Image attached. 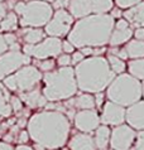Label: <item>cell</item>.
<instances>
[{
  "instance_id": "obj_23",
  "label": "cell",
  "mask_w": 144,
  "mask_h": 150,
  "mask_svg": "<svg viewBox=\"0 0 144 150\" xmlns=\"http://www.w3.org/2000/svg\"><path fill=\"white\" fill-rule=\"evenodd\" d=\"M23 38L27 42V44H37L44 39V32L38 28H31L24 29Z\"/></svg>"
},
{
  "instance_id": "obj_6",
  "label": "cell",
  "mask_w": 144,
  "mask_h": 150,
  "mask_svg": "<svg viewBox=\"0 0 144 150\" xmlns=\"http://www.w3.org/2000/svg\"><path fill=\"white\" fill-rule=\"evenodd\" d=\"M22 19H20V25L22 27H43L46 25L53 15L52 6L47 1L42 0H31L25 4Z\"/></svg>"
},
{
  "instance_id": "obj_20",
  "label": "cell",
  "mask_w": 144,
  "mask_h": 150,
  "mask_svg": "<svg viewBox=\"0 0 144 150\" xmlns=\"http://www.w3.org/2000/svg\"><path fill=\"white\" fill-rule=\"evenodd\" d=\"M133 35V30L130 28H125V29H113L111 35H110V44L111 45H120L125 42L130 40Z\"/></svg>"
},
{
  "instance_id": "obj_30",
  "label": "cell",
  "mask_w": 144,
  "mask_h": 150,
  "mask_svg": "<svg viewBox=\"0 0 144 150\" xmlns=\"http://www.w3.org/2000/svg\"><path fill=\"white\" fill-rule=\"evenodd\" d=\"M137 141H135V150H144V130H140L137 135Z\"/></svg>"
},
{
  "instance_id": "obj_9",
  "label": "cell",
  "mask_w": 144,
  "mask_h": 150,
  "mask_svg": "<svg viewBox=\"0 0 144 150\" xmlns=\"http://www.w3.org/2000/svg\"><path fill=\"white\" fill-rule=\"evenodd\" d=\"M62 52V42L51 37L46 38L37 44H25L24 45V54L33 56L37 59H47L49 57H58Z\"/></svg>"
},
{
  "instance_id": "obj_35",
  "label": "cell",
  "mask_w": 144,
  "mask_h": 150,
  "mask_svg": "<svg viewBox=\"0 0 144 150\" xmlns=\"http://www.w3.org/2000/svg\"><path fill=\"white\" fill-rule=\"evenodd\" d=\"M4 39H5L6 44H8V48L11 47L13 44L16 43V37H15L14 34H11V33H8V34L4 35Z\"/></svg>"
},
{
  "instance_id": "obj_42",
  "label": "cell",
  "mask_w": 144,
  "mask_h": 150,
  "mask_svg": "<svg viewBox=\"0 0 144 150\" xmlns=\"http://www.w3.org/2000/svg\"><path fill=\"white\" fill-rule=\"evenodd\" d=\"M24 6H25V3H16L15 4V6H14V10H15V13L16 14H22L23 13V10H24Z\"/></svg>"
},
{
  "instance_id": "obj_44",
  "label": "cell",
  "mask_w": 144,
  "mask_h": 150,
  "mask_svg": "<svg viewBox=\"0 0 144 150\" xmlns=\"http://www.w3.org/2000/svg\"><path fill=\"white\" fill-rule=\"evenodd\" d=\"M5 15H6V8L3 3H0V20H3Z\"/></svg>"
},
{
  "instance_id": "obj_2",
  "label": "cell",
  "mask_w": 144,
  "mask_h": 150,
  "mask_svg": "<svg viewBox=\"0 0 144 150\" xmlns=\"http://www.w3.org/2000/svg\"><path fill=\"white\" fill-rule=\"evenodd\" d=\"M114 24V18L109 14L83 16L70 30L67 40L76 48L103 47L110 39Z\"/></svg>"
},
{
  "instance_id": "obj_3",
  "label": "cell",
  "mask_w": 144,
  "mask_h": 150,
  "mask_svg": "<svg viewBox=\"0 0 144 150\" xmlns=\"http://www.w3.org/2000/svg\"><path fill=\"white\" fill-rule=\"evenodd\" d=\"M73 71L77 88L83 92H103L115 78L108 61L99 56L82 59Z\"/></svg>"
},
{
  "instance_id": "obj_31",
  "label": "cell",
  "mask_w": 144,
  "mask_h": 150,
  "mask_svg": "<svg viewBox=\"0 0 144 150\" xmlns=\"http://www.w3.org/2000/svg\"><path fill=\"white\" fill-rule=\"evenodd\" d=\"M9 103L11 107V111H20L22 110V101L18 97H11L9 98Z\"/></svg>"
},
{
  "instance_id": "obj_28",
  "label": "cell",
  "mask_w": 144,
  "mask_h": 150,
  "mask_svg": "<svg viewBox=\"0 0 144 150\" xmlns=\"http://www.w3.org/2000/svg\"><path fill=\"white\" fill-rule=\"evenodd\" d=\"M142 0H115L116 5L119 8H123V9H128V8L135 5V4L140 3Z\"/></svg>"
},
{
  "instance_id": "obj_16",
  "label": "cell",
  "mask_w": 144,
  "mask_h": 150,
  "mask_svg": "<svg viewBox=\"0 0 144 150\" xmlns=\"http://www.w3.org/2000/svg\"><path fill=\"white\" fill-rule=\"evenodd\" d=\"M124 19L134 28L144 27V3H138L124 11Z\"/></svg>"
},
{
  "instance_id": "obj_8",
  "label": "cell",
  "mask_w": 144,
  "mask_h": 150,
  "mask_svg": "<svg viewBox=\"0 0 144 150\" xmlns=\"http://www.w3.org/2000/svg\"><path fill=\"white\" fill-rule=\"evenodd\" d=\"M114 0H70L68 9L73 18H83L91 14H106L113 9Z\"/></svg>"
},
{
  "instance_id": "obj_13",
  "label": "cell",
  "mask_w": 144,
  "mask_h": 150,
  "mask_svg": "<svg viewBox=\"0 0 144 150\" xmlns=\"http://www.w3.org/2000/svg\"><path fill=\"white\" fill-rule=\"evenodd\" d=\"M73 121L77 130L85 132V134H88V132L96 130V127L100 125V117L94 109L81 110L75 115Z\"/></svg>"
},
{
  "instance_id": "obj_14",
  "label": "cell",
  "mask_w": 144,
  "mask_h": 150,
  "mask_svg": "<svg viewBox=\"0 0 144 150\" xmlns=\"http://www.w3.org/2000/svg\"><path fill=\"white\" fill-rule=\"evenodd\" d=\"M125 121V109L118 103L106 101L103 109V115L100 117V122L104 125L118 126Z\"/></svg>"
},
{
  "instance_id": "obj_26",
  "label": "cell",
  "mask_w": 144,
  "mask_h": 150,
  "mask_svg": "<svg viewBox=\"0 0 144 150\" xmlns=\"http://www.w3.org/2000/svg\"><path fill=\"white\" fill-rule=\"evenodd\" d=\"M108 63H109V66H110V69H111L115 74H121V73L125 71V68H126L124 61H121L119 57H118V56H114V54H110V56H109Z\"/></svg>"
},
{
  "instance_id": "obj_27",
  "label": "cell",
  "mask_w": 144,
  "mask_h": 150,
  "mask_svg": "<svg viewBox=\"0 0 144 150\" xmlns=\"http://www.w3.org/2000/svg\"><path fill=\"white\" fill-rule=\"evenodd\" d=\"M18 24V18H16L15 13H9L4 16V19L0 23V29L1 30H13L16 28Z\"/></svg>"
},
{
  "instance_id": "obj_48",
  "label": "cell",
  "mask_w": 144,
  "mask_h": 150,
  "mask_svg": "<svg viewBox=\"0 0 144 150\" xmlns=\"http://www.w3.org/2000/svg\"><path fill=\"white\" fill-rule=\"evenodd\" d=\"M15 150H33L31 146H27V145H19V146H16Z\"/></svg>"
},
{
  "instance_id": "obj_51",
  "label": "cell",
  "mask_w": 144,
  "mask_h": 150,
  "mask_svg": "<svg viewBox=\"0 0 144 150\" xmlns=\"http://www.w3.org/2000/svg\"><path fill=\"white\" fill-rule=\"evenodd\" d=\"M129 150H135V149H129Z\"/></svg>"
},
{
  "instance_id": "obj_1",
  "label": "cell",
  "mask_w": 144,
  "mask_h": 150,
  "mask_svg": "<svg viewBox=\"0 0 144 150\" xmlns=\"http://www.w3.org/2000/svg\"><path fill=\"white\" fill-rule=\"evenodd\" d=\"M29 137L44 150H54L66 144L70 122L60 111L37 112L28 122Z\"/></svg>"
},
{
  "instance_id": "obj_11",
  "label": "cell",
  "mask_w": 144,
  "mask_h": 150,
  "mask_svg": "<svg viewBox=\"0 0 144 150\" xmlns=\"http://www.w3.org/2000/svg\"><path fill=\"white\" fill-rule=\"evenodd\" d=\"M31 62L29 56L19 51H10L5 52L0 56V80L5 78L13 72L22 68L23 66Z\"/></svg>"
},
{
  "instance_id": "obj_43",
  "label": "cell",
  "mask_w": 144,
  "mask_h": 150,
  "mask_svg": "<svg viewBox=\"0 0 144 150\" xmlns=\"http://www.w3.org/2000/svg\"><path fill=\"white\" fill-rule=\"evenodd\" d=\"M116 56L119 57L121 61H124V59H126V58H128V53H126V51H125L124 48H123V49H120V51H118Z\"/></svg>"
},
{
  "instance_id": "obj_37",
  "label": "cell",
  "mask_w": 144,
  "mask_h": 150,
  "mask_svg": "<svg viewBox=\"0 0 144 150\" xmlns=\"http://www.w3.org/2000/svg\"><path fill=\"white\" fill-rule=\"evenodd\" d=\"M114 27H115V29H125V28H129V23L125 19H119L116 24H114Z\"/></svg>"
},
{
  "instance_id": "obj_40",
  "label": "cell",
  "mask_w": 144,
  "mask_h": 150,
  "mask_svg": "<svg viewBox=\"0 0 144 150\" xmlns=\"http://www.w3.org/2000/svg\"><path fill=\"white\" fill-rule=\"evenodd\" d=\"M29 139V134H28V131H20V134H19V137H18V141L19 143H27Z\"/></svg>"
},
{
  "instance_id": "obj_24",
  "label": "cell",
  "mask_w": 144,
  "mask_h": 150,
  "mask_svg": "<svg viewBox=\"0 0 144 150\" xmlns=\"http://www.w3.org/2000/svg\"><path fill=\"white\" fill-rule=\"evenodd\" d=\"M128 69L130 76L137 80H144V58H137L129 62Z\"/></svg>"
},
{
  "instance_id": "obj_15",
  "label": "cell",
  "mask_w": 144,
  "mask_h": 150,
  "mask_svg": "<svg viewBox=\"0 0 144 150\" xmlns=\"http://www.w3.org/2000/svg\"><path fill=\"white\" fill-rule=\"evenodd\" d=\"M125 120L130 127L144 130V101H138L125 110Z\"/></svg>"
},
{
  "instance_id": "obj_33",
  "label": "cell",
  "mask_w": 144,
  "mask_h": 150,
  "mask_svg": "<svg viewBox=\"0 0 144 150\" xmlns=\"http://www.w3.org/2000/svg\"><path fill=\"white\" fill-rule=\"evenodd\" d=\"M70 0H53V6L56 8V10L58 9H65L66 6H68Z\"/></svg>"
},
{
  "instance_id": "obj_12",
  "label": "cell",
  "mask_w": 144,
  "mask_h": 150,
  "mask_svg": "<svg viewBox=\"0 0 144 150\" xmlns=\"http://www.w3.org/2000/svg\"><path fill=\"white\" fill-rule=\"evenodd\" d=\"M137 132L133 127L128 125H118L115 129L110 132L109 144L111 145L113 150H129L132 144L135 140Z\"/></svg>"
},
{
  "instance_id": "obj_29",
  "label": "cell",
  "mask_w": 144,
  "mask_h": 150,
  "mask_svg": "<svg viewBox=\"0 0 144 150\" xmlns=\"http://www.w3.org/2000/svg\"><path fill=\"white\" fill-rule=\"evenodd\" d=\"M39 68L41 71H44V72H51L54 68V61L53 59H44L39 63Z\"/></svg>"
},
{
  "instance_id": "obj_18",
  "label": "cell",
  "mask_w": 144,
  "mask_h": 150,
  "mask_svg": "<svg viewBox=\"0 0 144 150\" xmlns=\"http://www.w3.org/2000/svg\"><path fill=\"white\" fill-rule=\"evenodd\" d=\"M20 100L24 101L29 107L32 109H37V107H43L47 103V100L43 96V93L41 92L38 88H33L27 92L20 93Z\"/></svg>"
},
{
  "instance_id": "obj_32",
  "label": "cell",
  "mask_w": 144,
  "mask_h": 150,
  "mask_svg": "<svg viewBox=\"0 0 144 150\" xmlns=\"http://www.w3.org/2000/svg\"><path fill=\"white\" fill-rule=\"evenodd\" d=\"M57 63L61 66V67H67L70 63H71V57L68 56V54H62V56H60L58 57V61H57Z\"/></svg>"
},
{
  "instance_id": "obj_21",
  "label": "cell",
  "mask_w": 144,
  "mask_h": 150,
  "mask_svg": "<svg viewBox=\"0 0 144 150\" xmlns=\"http://www.w3.org/2000/svg\"><path fill=\"white\" fill-rule=\"evenodd\" d=\"M124 49L128 53V58H144V40H129Z\"/></svg>"
},
{
  "instance_id": "obj_4",
  "label": "cell",
  "mask_w": 144,
  "mask_h": 150,
  "mask_svg": "<svg viewBox=\"0 0 144 150\" xmlns=\"http://www.w3.org/2000/svg\"><path fill=\"white\" fill-rule=\"evenodd\" d=\"M44 90L43 96L47 101L54 102L72 97L77 92V83L75 71L71 67H61L57 71L46 72L43 76Z\"/></svg>"
},
{
  "instance_id": "obj_46",
  "label": "cell",
  "mask_w": 144,
  "mask_h": 150,
  "mask_svg": "<svg viewBox=\"0 0 144 150\" xmlns=\"http://www.w3.org/2000/svg\"><path fill=\"white\" fill-rule=\"evenodd\" d=\"M81 53L85 56V54H91L92 53V49H91V47H82L81 48Z\"/></svg>"
},
{
  "instance_id": "obj_17",
  "label": "cell",
  "mask_w": 144,
  "mask_h": 150,
  "mask_svg": "<svg viewBox=\"0 0 144 150\" xmlns=\"http://www.w3.org/2000/svg\"><path fill=\"white\" fill-rule=\"evenodd\" d=\"M68 146L71 150H96L94 139L85 132H80L72 136Z\"/></svg>"
},
{
  "instance_id": "obj_34",
  "label": "cell",
  "mask_w": 144,
  "mask_h": 150,
  "mask_svg": "<svg viewBox=\"0 0 144 150\" xmlns=\"http://www.w3.org/2000/svg\"><path fill=\"white\" fill-rule=\"evenodd\" d=\"M83 54L81 52H78V51H76V52H73V54H72V57H71V63H73V64H77V63H80L82 59H83Z\"/></svg>"
},
{
  "instance_id": "obj_36",
  "label": "cell",
  "mask_w": 144,
  "mask_h": 150,
  "mask_svg": "<svg viewBox=\"0 0 144 150\" xmlns=\"http://www.w3.org/2000/svg\"><path fill=\"white\" fill-rule=\"evenodd\" d=\"M62 51L66 53V54H70V53H72L75 51V47L72 45L68 40H66V42H63L62 43Z\"/></svg>"
},
{
  "instance_id": "obj_5",
  "label": "cell",
  "mask_w": 144,
  "mask_h": 150,
  "mask_svg": "<svg viewBox=\"0 0 144 150\" xmlns=\"http://www.w3.org/2000/svg\"><path fill=\"white\" fill-rule=\"evenodd\" d=\"M106 95L109 101L118 103L123 107L130 106L140 100L142 85L133 76L121 73L120 76L114 78L108 86Z\"/></svg>"
},
{
  "instance_id": "obj_25",
  "label": "cell",
  "mask_w": 144,
  "mask_h": 150,
  "mask_svg": "<svg viewBox=\"0 0 144 150\" xmlns=\"http://www.w3.org/2000/svg\"><path fill=\"white\" fill-rule=\"evenodd\" d=\"M11 114V107L9 103V95L0 86V120L8 117Z\"/></svg>"
},
{
  "instance_id": "obj_22",
  "label": "cell",
  "mask_w": 144,
  "mask_h": 150,
  "mask_svg": "<svg viewBox=\"0 0 144 150\" xmlns=\"http://www.w3.org/2000/svg\"><path fill=\"white\" fill-rule=\"evenodd\" d=\"M71 103L80 110H91L95 107V100L88 93H82L77 96L75 100H72Z\"/></svg>"
},
{
  "instance_id": "obj_10",
  "label": "cell",
  "mask_w": 144,
  "mask_h": 150,
  "mask_svg": "<svg viewBox=\"0 0 144 150\" xmlns=\"http://www.w3.org/2000/svg\"><path fill=\"white\" fill-rule=\"evenodd\" d=\"M53 18H51L49 22L46 24V33L51 37H65L71 30V24L73 23V16L65 9L56 10Z\"/></svg>"
},
{
  "instance_id": "obj_45",
  "label": "cell",
  "mask_w": 144,
  "mask_h": 150,
  "mask_svg": "<svg viewBox=\"0 0 144 150\" xmlns=\"http://www.w3.org/2000/svg\"><path fill=\"white\" fill-rule=\"evenodd\" d=\"M0 150H14L10 144H6V143H0Z\"/></svg>"
},
{
  "instance_id": "obj_50",
  "label": "cell",
  "mask_w": 144,
  "mask_h": 150,
  "mask_svg": "<svg viewBox=\"0 0 144 150\" xmlns=\"http://www.w3.org/2000/svg\"><path fill=\"white\" fill-rule=\"evenodd\" d=\"M46 1H53V0H46Z\"/></svg>"
},
{
  "instance_id": "obj_39",
  "label": "cell",
  "mask_w": 144,
  "mask_h": 150,
  "mask_svg": "<svg viewBox=\"0 0 144 150\" xmlns=\"http://www.w3.org/2000/svg\"><path fill=\"white\" fill-rule=\"evenodd\" d=\"M103 98H104V95H103V92H96V97L94 98L95 100V106H97V107H101L103 106Z\"/></svg>"
},
{
  "instance_id": "obj_49",
  "label": "cell",
  "mask_w": 144,
  "mask_h": 150,
  "mask_svg": "<svg viewBox=\"0 0 144 150\" xmlns=\"http://www.w3.org/2000/svg\"><path fill=\"white\" fill-rule=\"evenodd\" d=\"M142 95L144 96V82H143V85H142Z\"/></svg>"
},
{
  "instance_id": "obj_7",
  "label": "cell",
  "mask_w": 144,
  "mask_h": 150,
  "mask_svg": "<svg viewBox=\"0 0 144 150\" xmlns=\"http://www.w3.org/2000/svg\"><path fill=\"white\" fill-rule=\"evenodd\" d=\"M42 80V73L33 66H23L14 74L8 76L4 80V85L10 91H16L22 93L33 90Z\"/></svg>"
},
{
  "instance_id": "obj_47",
  "label": "cell",
  "mask_w": 144,
  "mask_h": 150,
  "mask_svg": "<svg viewBox=\"0 0 144 150\" xmlns=\"http://www.w3.org/2000/svg\"><path fill=\"white\" fill-rule=\"evenodd\" d=\"M111 16H113V18H120V16H121L120 10H119V9H114V10H111Z\"/></svg>"
},
{
  "instance_id": "obj_38",
  "label": "cell",
  "mask_w": 144,
  "mask_h": 150,
  "mask_svg": "<svg viewBox=\"0 0 144 150\" xmlns=\"http://www.w3.org/2000/svg\"><path fill=\"white\" fill-rule=\"evenodd\" d=\"M8 51V44L5 39H4V35L0 34V56L3 54V53H5Z\"/></svg>"
},
{
  "instance_id": "obj_19",
  "label": "cell",
  "mask_w": 144,
  "mask_h": 150,
  "mask_svg": "<svg viewBox=\"0 0 144 150\" xmlns=\"http://www.w3.org/2000/svg\"><path fill=\"white\" fill-rule=\"evenodd\" d=\"M110 129L108 127V125H101V126L96 127V132H95V146L100 150H105L106 146L109 145V140H110Z\"/></svg>"
},
{
  "instance_id": "obj_41",
  "label": "cell",
  "mask_w": 144,
  "mask_h": 150,
  "mask_svg": "<svg viewBox=\"0 0 144 150\" xmlns=\"http://www.w3.org/2000/svg\"><path fill=\"white\" fill-rule=\"evenodd\" d=\"M134 34H135V39L144 40V28H137Z\"/></svg>"
}]
</instances>
